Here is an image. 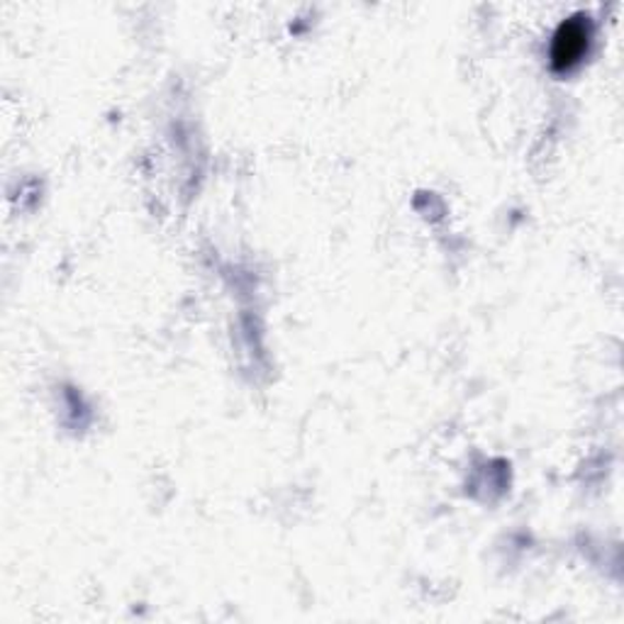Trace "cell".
<instances>
[{"label": "cell", "instance_id": "6da1fadb", "mask_svg": "<svg viewBox=\"0 0 624 624\" xmlns=\"http://www.w3.org/2000/svg\"><path fill=\"white\" fill-rule=\"evenodd\" d=\"M588 25L580 17L566 20L554 35L552 45V63L556 71H568L584 59L588 49Z\"/></svg>", "mask_w": 624, "mask_h": 624}]
</instances>
